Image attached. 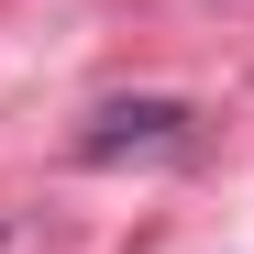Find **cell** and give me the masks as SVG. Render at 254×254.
Masks as SVG:
<instances>
[{
    "mask_svg": "<svg viewBox=\"0 0 254 254\" xmlns=\"http://www.w3.org/2000/svg\"><path fill=\"white\" fill-rule=\"evenodd\" d=\"M188 144V100H111L89 133H77V155L111 166V155H177Z\"/></svg>",
    "mask_w": 254,
    "mask_h": 254,
    "instance_id": "obj_1",
    "label": "cell"
}]
</instances>
